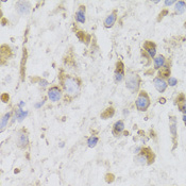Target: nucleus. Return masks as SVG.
<instances>
[{"label":"nucleus","mask_w":186,"mask_h":186,"mask_svg":"<svg viewBox=\"0 0 186 186\" xmlns=\"http://www.w3.org/2000/svg\"><path fill=\"white\" fill-rule=\"evenodd\" d=\"M59 82L61 87L67 93L69 96H77L81 90V80L78 77L70 76L68 74L61 71L59 74Z\"/></svg>","instance_id":"f257e3e1"},{"label":"nucleus","mask_w":186,"mask_h":186,"mask_svg":"<svg viewBox=\"0 0 186 186\" xmlns=\"http://www.w3.org/2000/svg\"><path fill=\"white\" fill-rule=\"evenodd\" d=\"M155 161V154L149 147H143L141 151L134 156V162L139 166H149Z\"/></svg>","instance_id":"f03ea898"},{"label":"nucleus","mask_w":186,"mask_h":186,"mask_svg":"<svg viewBox=\"0 0 186 186\" xmlns=\"http://www.w3.org/2000/svg\"><path fill=\"white\" fill-rule=\"evenodd\" d=\"M141 77L137 74H132V72H129L128 76L126 79V87L130 90L131 93H137L141 86Z\"/></svg>","instance_id":"7ed1b4c3"},{"label":"nucleus","mask_w":186,"mask_h":186,"mask_svg":"<svg viewBox=\"0 0 186 186\" xmlns=\"http://www.w3.org/2000/svg\"><path fill=\"white\" fill-rule=\"evenodd\" d=\"M150 98H149V95L147 94L146 90H141L135 101L136 108L139 112H146L148 107H150Z\"/></svg>","instance_id":"20e7f679"},{"label":"nucleus","mask_w":186,"mask_h":186,"mask_svg":"<svg viewBox=\"0 0 186 186\" xmlns=\"http://www.w3.org/2000/svg\"><path fill=\"white\" fill-rule=\"evenodd\" d=\"M29 133L26 129H21L18 131L17 133V138H16V145L19 149L25 150L29 147Z\"/></svg>","instance_id":"39448f33"},{"label":"nucleus","mask_w":186,"mask_h":186,"mask_svg":"<svg viewBox=\"0 0 186 186\" xmlns=\"http://www.w3.org/2000/svg\"><path fill=\"white\" fill-rule=\"evenodd\" d=\"M63 96V89L59 85H53L48 89V98L51 102H58Z\"/></svg>","instance_id":"423d86ee"},{"label":"nucleus","mask_w":186,"mask_h":186,"mask_svg":"<svg viewBox=\"0 0 186 186\" xmlns=\"http://www.w3.org/2000/svg\"><path fill=\"white\" fill-rule=\"evenodd\" d=\"M126 77V72H125V64L121 61H118L116 63V68L114 72V81L115 83H120Z\"/></svg>","instance_id":"0eeeda50"},{"label":"nucleus","mask_w":186,"mask_h":186,"mask_svg":"<svg viewBox=\"0 0 186 186\" xmlns=\"http://www.w3.org/2000/svg\"><path fill=\"white\" fill-rule=\"evenodd\" d=\"M144 49L143 50L148 54L150 58L154 59L156 55V45L154 44L153 42H151V41H146V42L144 43Z\"/></svg>","instance_id":"6e6552de"},{"label":"nucleus","mask_w":186,"mask_h":186,"mask_svg":"<svg viewBox=\"0 0 186 186\" xmlns=\"http://www.w3.org/2000/svg\"><path fill=\"white\" fill-rule=\"evenodd\" d=\"M169 129H170V133H171L172 141H174V149L175 147H177V136H178V132H177V120H175V117H170Z\"/></svg>","instance_id":"1a4fd4ad"},{"label":"nucleus","mask_w":186,"mask_h":186,"mask_svg":"<svg viewBox=\"0 0 186 186\" xmlns=\"http://www.w3.org/2000/svg\"><path fill=\"white\" fill-rule=\"evenodd\" d=\"M31 6L28 1H18L16 3V10L20 15H26L30 12Z\"/></svg>","instance_id":"9d476101"},{"label":"nucleus","mask_w":186,"mask_h":186,"mask_svg":"<svg viewBox=\"0 0 186 186\" xmlns=\"http://www.w3.org/2000/svg\"><path fill=\"white\" fill-rule=\"evenodd\" d=\"M153 84H154V87H155L156 90H157L159 93H164L165 90H166L167 86H168L167 82L165 81L164 79L160 78V77H156V78H154V80H153Z\"/></svg>","instance_id":"9b49d317"},{"label":"nucleus","mask_w":186,"mask_h":186,"mask_svg":"<svg viewBox=\"0 0 186 186\" xmlns=\"http://www.w3.org/2000/svg\"><path fill=\"white\" fill-rule=\"evenodd\" d=\"M125 131V122L123 120H118L113 125L112 128V134L115 136V137H118L120 136V134Z\"/></svg>","instance_id":"f8f14e48"},{"label":"nucleus","mask_w":186,"mask_h":186,"mask_svg":"<svg viewBox=\"0 0 186 186\" xmlns=\"http://www.w3.org/2000/svg\"><path fill=\"white\" fill-rule=\"evenodd\" d=\"M0 58H1V64L3 65L4 60H9L12 58V50L7 45H2L0 50Z\"/></svg>","instance_id":"ddd939ff"},{"label":"nucleus","mask_w":186,"mask_h":186,"mask_svg":"<svg viewBox=\"0 0 186 186\" xmlns=\"http://www.w3.org/2000/svg\"><path fill=\"white\" fill-rule=\"evenodd\" d=\"M116 20H117V11H113L110 15H107V18L104 19V27L105 28H112L115 25Z\"/></svg>","instance_id":"4468645a"},{"label":"nucleus","mask_w":186,"mask_h":186,"mask_svg":"<svg viewBox=\"0 0 186 186\" xmlns=\"http://www.w3.org/2000/svg\"><path fill=\"white\" fill-rule=\"evenodd\" d=\"M85 6H80L78 11L76 12V20L80 24H85L86 21V18H85Z\"/></svg>","instance_id":"2eb2a0df"},{"label":"nucleus","mask_w":186,"mask_h":186,"mask_svg":"<svg viewBox=\"0 0 186 186\" xmlns=\"http://www.w3.org/2000/svg\"><path fill=\"white\" fill-rule=\"evenodd\" d=\"M166 63H167V60L165 59V56L164 55H157L155 56V58L153 59V64H154V68L155 69H161L162 67H164L165 65H166Z\"/></svg>","instance_id":"dca6fc26"},{"label":"nucleus","mask_w":186,"mask_h":186,"mask_svg":"<svg viewBox=\"0 0 186 186\" xmlns=\"http://www.w3.org/2000/svg\"><path fill=\"white\" fill-rule=\"evenodd\" d=\"M170 72H171V70H170V64L167 62L166 65L164 67H162V68L159 70V76H160V78H162V79H169Z\"/></svg>","instance_id":"f3484780"},{"label":"nucleus","mask_w":186,"mask_h":186,"mask_svg":"<svg viewBox=\"0 0 186 186\" xmlns=\"http://www.w3.org/2000/svg\"><path fill=\"white\" fill-rule=\"evenodd\" d=\"M11 115H12V113L11 112H9V113H6L3 116H2V118H1V128H0V132H3L4 131V129L7 128V123H9V121H10V118H11Z\"/></svg>","instance_id":"a211bd4d"},{"label":"nucleus","mask_w":186,"mask_h":186,"mask_svg":"<svg viewBox=\"0 0 186 186\" xmlns=\"http://www.w3.org/2000/svg\"><path fill=\"white\" fill-rule=\"evenodd\" d=\"M115 114V110L114 107H107V110H104V112L101 113V118L102 119H107V118H111L113 117Z\"/></svg>","instance_id":"6ab92c4d"},{"label":"nucleus","mask_w":186,"mask_h":186,"mask_svg":"<svg viewBox=\"0 0 186 186\" xmlns=\"http://www.w3.org/2000/svg\"><path fill=\"white\" fill-rule=\"evenodd\" d=\"M186 10V3L184 1L175 2V13L177 14H183Z\"/></svg>","instance_id":"aec40b11"},{"label":"nucleus","mask_w":186,"mask_h":186,"mask_svg":"<svg viewBox=\"0 0 186 186\" xmlns=\"http://www.w3.org/2000/svg\"><path fill=\"white\" fill-rule=\"evenodd\" d=\"M98 141H99V137L95 135H92L87 139V146H88L89 148H95V147L97 146Z\"/></svg>","instance_id":"412c9836"},{"label":"nucleus","mask_w":186,"mask_h":186,"mask_svg":"<svg viewBox=\"0 0 186 186\" xmlns=\"http://www.w3.org/2000/svg\"><path fill=\"white\" fill-rule=\"evenodd\" d=\"M28 115V112H24L21 108H18L15 112V118H18V120L21 121L24 118H26V116Z\"/></svg>","instance_id":"4be33fe9"},{"label":"nucleus","mask_w":186,"mask_h":186,"mask_svg":"<svg viewBox=\"0 0 186 186\" xmlns=\"http://www.w3.org/2000/svg\"><path fill=\"white\" fill-rule=\"evenodd\" d=\"M185 101H186V98L184 94H180L179 96L177 97V99H175V103H178V105L182 104V103H185Z\"/></svg>","instance_id":"5701e85b"},{"label":"nucleus","mask_w":186,"mask_h":186,"mask_svg":"<svg viewBox=\"0 0 186 186\" xmlns=\"http://www.w3.org/2000/svg\"><path fill=\"white\" fill-rule=\"evenodd\" d=\"M167 84L169 86H175L178 84V79L174 78V77H169V79H167Z\"/></svg>","instance_id":"b1692460"},{"label":"nucleus","mask_w":186,"mask_h":186,"mask_svg":"<svg viewBox=\"0 0 186 186\" xmlns=\"http://www.w3.org/2000/svg\"><path fill=\"white\" fill-rule=\"evenodd\" d=\"M76 35L82 43L85 42V32H83V31H78V32H76Z\"/></svg>","instance_id":"393cba45"},{"label":"nucleus","mask_w":186,"mask_h":186,"mask_svg":"<svg viewBox=\"0 0 186 186\" xmlns=\"http://www.w3.org/2000/svg\"><path fill=\"white\" fill-rule=\"evenodd\" d=\"M178 107H179V110L183 113V114L186 115V102L182 103V104H179L178 105Z\"/></svg>","instance_id":"a878e982"},{"label":"nucleus","mask_w":186,"mask_h":186,"mask_svg":"<svg viewBox=\"0 0 186 186\" xmlns=\"http://www.w3.org/2000/svg\"><path fill=\"white\" fill-rule=\"evenodd\" d=\"M1 99H2V101H3V102H7V101H9V96H7V94H3V95H2Z\"/></svg>","instance_id":"bb28decb"},{"label":"nucleus","mask_w":186,"mask_h":186,"mask_svg":"<svg viewBox=\"0 0 186 186\" xmlns=\"http://www.w3.org/2000/svg\"><path fill=\"white\" fill-rule=\"evenodd\" d=\"M174 3H175V1H174V0H170V1H168V0H167V1H165L164 2V4L166 7H168V6H171V4H174Z\"/></svg>","instance_id":"cd10ccee"},{"label":"nucleus","mask_w":186,"mask_h":186,"mask_svg":"<svg viewBox=\"0 0 186 186\" xmlns=\"http://www.w3.org/2000/svg\"><path fill=\"white\" fill-rule=\"evenodd\" d=\"M166 14H168V11L167 10H165V11H163L162 12V14H160V18L157 20H160V19H162L163 17H164V15H166Z\"/></svg>","instance_id":"c85d7f7f"},{"label":"nucleus","mask_w":186,"mask_h":186,"mask_svg":"<svg viewBox=\"0 0 186 186\" xmlns=\"http://www.w3.org/2000/svg\"><path fill=\"white\" fill-rule=\"evenodd\" d=\"M141 148H143V147H137V148H135V150H134V153H135V154H138L139 152L141 151Z\"/></svg>","instance_id":"c756f323"},{"label":"nucleus","mask_w":186,"mask_h":186,"mask_svg":"<svg viewBox=\"0 0 186 186\" xmlns=\"http://www.w3.org/2000/svg\"><path fill=\"white\" fill-rule=\"evenodd\" d=\"M44 104V102H41V103H37V104L35 105L36 107H42V105Z\"/></svg>","instance_id":"7c9ffc66"},{"label":"nucleus","mask_w":186,"mask_h":186,"mask_svg":"<svg viewBox=\"0 0 186 186\" xmlns=\"http://www.w3.org/2000/svg\"><path fill=\"white\" fill-rule=\"evenodd\" d=\"M183 121H184L185 125H186V115H183Z\"/></svg>","instance_id":"2f4dec72"},{"label":"nucleus","mask_w":186,"mask_h":186,"mask_svg":"<svg viewBox=\"0 0 186 186\" xmlns=\"http://www.w3.org/2000/svg\"><path fill=\"white\" fill-rule=\"evenodd\" d=\"M184 27L186 28V22H185V24H184Z\"/></svg>","instance_id":"473e14b6"}]
</instances>
